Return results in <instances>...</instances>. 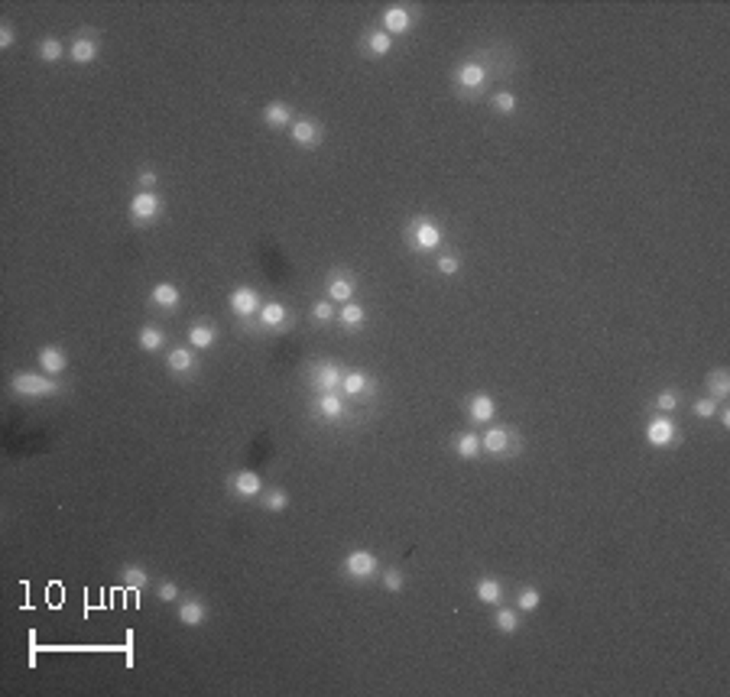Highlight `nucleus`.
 <instances>
[{
  "mask_svg": "<svg viewBox=\"0 0 730 697\" xmlns=\"http://www.w3.org/2000/svg\"><path fill=\"white\" fill-rule=\"evenodd\" d=\"M17 39H13V26L10 23H3L0 26V49H10Z\"/></svg>",
  "mask_w": 730,
  "mask_h": 697,
  "instance_id": "obj_44",
  "label": "nucleus"
},
{
  "mask_svg": "<svg viewBox=\"0 0 730 697\" xmlns=\"http://www.w3.org/2000/svg\"><path fill=\"white\" fill-rule=\"evenodd\" d=\"M539 604H542V597H539L536 587H523V590H519V597H516V606H519L523 613H533V610H539Z\"/></svg>",
  "mask_w": 730,
  "mask_h": 697,
  "instance_id": "obj_33",
  "label": "nucleus"
},
{
  "mask_svg": "<svg viewBox=\"0 0 730 697\" xmlns=\"http://www.w3.org/2000/svg\"><path fill=\"white\" fill-rule=\"evenodd\" d=\"M383 587H387L389 594H400V590H402V574L396 571V568H389V571L383 574Z\"/></svg>",
  "mask_w": 730,
  "mask_h": 697,
  "instance_id": "obj_39",
  "label": "nucleus"
},
{
  "mask_svg": "<svg viewBox=\"0 0 730 697\" xmlns=\"http://www.w3.org/2000/svg\"><path fill=\"white\" fill-rule=\"evenodd\" d=\"M707 386H711V399H727L730 396V373L727 370H714L711 377H707Z\"/></svg>",
  "mask_w": 730,
  "mask_h": 697,
  "instance_id": "obj_24",
  "label": "nucleus"
},
{
  "mask_svg": "<svg viewBox=\"0 0 730 697\" xmlns=\"http://www.w3.org/2000/svg\"><path fill=\"white\" fill-rule=\"evenodd\" d=\"M286 321H289V311H286L283 302H266V305H260V324H266V328H283Z\"/></svg>",
  "mask_w": 730,
  "mask_h": 697,
  "instance_id": "obj_15",
  "label": "nucleus"
},
{
  "mask_svg": "<svg viewBox=\"0 0 730 697\" xmlns=\"http://www.w3.org/2000/svg\"><path fill=\"white\" fill-rule=\"evenodd\" d=\"M156 182H160V175H156L153 169H143V172H140V185H143V192H149V188H153Z\"/></svg>",
  "mask_w": 730,
  "mask_h": 697,
  "instance_id": "obj_43",
  "label": "nucleus"
},
{
  "mask_svg": "<svg viewBox=\"0 0 730 697\" xmlns=\"http://www.w3.org/2000/svg\"><path fill=\"white\" fill-rule=\"evenodd\" d=\"M120 581H124L127 587L140 590V587H147V584H149V574H147V568H140V564H127L124 571H120Z\"/></svg>",
  "mask_w": 730,
  "mask_h": 697,
  "instance_id": "obj_26",
  "label": "nucleus"
},
{
  "mask_svg": "<svg viewBox=\"0 0 730 697\" xmlns=\"http://www.w3.org/2000/svg\"><path fill=\"white\" fill-rule=\"evenodd\" d=\"M484 81H487V71H484L480 62H464V65L458 69V85H461V88H471V91H474V88H480Z\"/></svg>",
  "mask_w": 730,
  "mask_h": 697,
  "instance_id": "obj_14",
  "label": "nucleus"
},
{
  "mask_svg": "<svg viewBox=\"0 0 730 697\" xmlns=\"http://www.w3.org/2000/svg\"><path fill=\"white\" fill-rule=\"evenodd\" d=\"M656 406H659L662 412L678 409V392H675V389H662L659 396H656Z\"/></svg>",
  "mask_w": 730,
  "mask_h": 697,
  "instance_id": "obj_37",
  "label": "nucleus"
},
{
  "mask_svg": "<svg viewBox=\"0 0 730 697\" xmlns=\"http://www.w3.org/2000/svg\"><path fill=\"white\" fill-rule=\"evenodd\" d=\"M412 243H416V250L422 253H432L442 247V230H438V224H432V221H416L412 224Z\"/></svg>",
  "mask_w": 730,
  "mask_h": 697,
  "instance_id": "obj_3",
  "label": "nucleus"
},
{
  "mask_svg": "<svg viewBox=\"0 0 730 697\" xmlns=\"http://www.w3.org/2000/svg\"><path fill=\"white\" fill-rule=\"evenodd\" d=\"M344 571L351 574L354 581H364V577H370V574L377 571V555L367 551V549L351 551V555L344 558Z\"/></svg>",
  "mask_w": 730,
  "mask_h": 697,
  "instance_id": "obj_2",
  "label": "nucleus"
},
{
  "mask_svg": "<svg viewBox=\"0 0 730 697\" xmlns=\"http://www.w3.org/2000/svg\"><path fill=\"white\" fill-rule=\"evenodd\" d=\"M319 412L325 415V419H338V415H344V402H341V396H338V389H334V392H321Z\"/></svg>",
  "mask_w": 730,
  "mask_h": 697,
  "instance_id": "obj_25",
  "label": "nucleus"
},
{
  "mask_svg": "<svg viewBox=\"0 0 730 697\" xmlns=\"http://www.w3.org/2000/svg\"><path fill=\"white\" fill-rule=\"evenodd\" d=\"M409 26H412V16L406 7H389V10L383 13V33L402 36V33H409Z\"/></svg>",
  "mask_w": 730,
  "mask_h": 697,
  "instance_id": "obj_8",
  "label": "nucleus"
},
{
  "mask_svg": "<svg viewBox=\"0 0 730 697\" xmlns=\"http://www.w3.org/2000/svg\"><path fill=\"white\" fill-rule=\"evenodd\" d=\"M162 211V198L156 192H140L130 201V217L133 221H153Z\"/></svg>",
  "mask_w": 730,
  "mask_h": 697,
  "instance_id": "obj_5",
  "label": "nucleus"
},
{
  "mask_svg": "<svg viewBox=\"0 0 730 697\" xmlns=\"http://www.w3.org/2000/svg\"><path fill=\"white\" fill-rule=\"evenodd\" d=\"M480 447L487 454H506L510 451V432L506 428H487V434L480 438Z\"/></svg>",
  "mask_w": 730,
  "mask_h": 697,
  "instance_id": "obj_13",
  "label": "nucleus"
},
{
  "mask_svg": "<svg viewBox=\"0 0 730 697\" xmlns=\"http://www.w3.org/2000/svg\"><path fill=\"white\" fill-rule=\"evenodd\" d=\"M341 366L338 364H319L315 366V386L321 389V392H334V389H341Z\"/></svg>",
  "mask_w": 730,
  "mask_h": 697,
  "instance_id": "obj_9",
  "label": "nucleus"
},
{
  "mask_svg": "<svg viewBox=\"0 0 730 697\" xmlns=\"http://www.w3.org/2000/svg\"><path fill=\"white\" fill-rule=\"evenodd\" d=\"M455 451H458V457H464V461H471V457H477V451H480V438L474 432H464L461 438L455 441Z\"/></svg>",
  "mask_w": 730,
  "mask_h": 697,
  "instance_id": "obj_27",
  "label": "nucleus"
},
{
  "mask_svg": "<svg viewBox=\"0 0 730 697\" xmlns=\"http://www.w3.org/2000/svg\"><path fill=\"white\" fill-rule=\"evenodd\" d=\"M493 107H497L500 114H513V111H516V94L513 91H497V94H493Z\"/></svg>",
  "mask_w": 730,
  "mask_h": 697,
  "instance_id": "obj_36",
  "label": "nucleus"
},
{
  "mask_svg": "<svg viewBox=\"0 0 730 697\" xmlns=\"http://www.w3.org/2000/svg\"><path fill=\"white\" fill-rule=\"evenodd\" d=\"M65 364H69V360H65V351H62V347H43V351H39V366H43L46 377H58V373L65 370Z\"/></svg>",
  "mask_w": 730,
  "mask_h": 697,
  "instance_id": "obj_12",
  "label": "nucleus"
},
{
  "mask_svg": "<svg viewBox=\"0 0 730 697\" xmlns=\"http://www.w3.org/2000/svg\"><path fill=\"white\" fill-rule=\"evenodd\" d=\"M175 597H179V587L172 581H162L160 584V600H175Z\"/></svg>",
  "mask_w": 730,
  "mask_h": 697,
  "instance_id": "obj_42",
  "label": "nucleus"
},
{
  "mask_svg": "<svg viewBox=\"0 0 730 697\" xmlns=\"http://www.w3.org/2000/svg\"><path fill=\"white\" fill-rule=\"evenodd\" d=\"M328 298L331 302H341V305H347L354 298V283L351 279H344V276H334L328 283Z\"/></svg>",
  "mask_w": 730,
  "mask_h": 697,
  "instance_id": "obj_22",
  "label": "nucleus"
},
{
  "mask_svg": "<svg viewBox=\"0 0 730 697\" xmlns=\"http://www.w3.org/2000/svg\"><path fill=\"white\" fill-rule=\"evenodd\" d=\"M162 344H166V334H162L160 328H143V331H140V347L149 351V354H153V351H160Z\"/></svg>",
  "mask_w": 730,
  "mask_h": 697,
  "instance_id": "obj_32",
  "label": "nucleus"
},
{
  "mask_svg": "<svg viewBox=\"0 0 730 697\" xmlns=\"http://www.w3.org/2000/svg\"><path fill=\"white\" fill-rule=\"evenodd\" d=\"M263 120L270 126H289V120H292V107L283 101H273L263 107Z\"/></svg>",
  "mask_w": 730,
  "mask_h": 697,
  "instance_id": "obj_16",
  "label": "nucleus"
},
{
  "mask_svg": "<svg viewBox=\"0 0 730 697\" xmlns=\"http://www.w3.org/2000/svg\"><path fill=\"white\" fill-rule=\"evenodd\" d=\"M179 623H182V626H198V623H205V604H202V600H185V604L179 606Z\"/></svg>",
  "mask_w": 730,
  "mask_h": 697,
  "instance_id": "obj_19",
  "label": "nucleus"
},
{
  "mask_svg": "<svg viewBox=\"0 0 730 697\" xmlns=\"http://www.w3.org/2000/svg\"><path fill=\"white\" fill-rule=\"evenodd\" d=\"M468 415H471V422H491L493 415H497V402L487 392H477L468 402Z\"/></svg>",
  "mask_w": 730,
  "mask_h": 697,
  "instance_id": "obj_11",
  "label": "nucleus"
},
{
  "mask_svg": "<svg viewBox=\"0 0 730 697\" xmlns=\"http://www.w3.org/2000/svg\"><path fill=\"white\" fill-rule=\"evenodd\" d=\"M367 49L374 52V56H387L389 49H393V36L383 33V30H377V33L367 36Z\"/></svg>",
  "mask_w": 730,
  "mask_h": 697,
  "instance_id": "obj_31",
  "label": "nucleus"
},
{
  "mask_svg": "<svg viewBox=\"0 0 730 697\" xmlns=\"http://www.w3.org/2000/svg\"><path fill=\"white\" fill-rule=\"evenodd\" d=\"M438 273H445V276H455V273H458V260H455V256H448V253H445V256H442V260H438Z\"/></svg>",
  "mask_w": 730,
  "mask_h": 697,
  "instance_id": "obj_41",
  "label": "nucleus"
},
{
  "mask_svg": "<svg viewBox=\"0 0 730 697\" xmlns=\"http://www.w3.org/2000/svg\"><path fill=\"white\" fill-rule=\"evenodd\" d=\"M338 318H341L344 328H357L361 321L367 318V311L357 305V302H347V305H341V311H338Z\"/></svg>",
  "mask_w": 730,
  "mask_h": 697,
  "instance_id": "obj_29",
  "label": "nucleus"
},
{
  "mask_svg": "<svg viewBox=\"0 0 730 697\" xmlns=\"http://www.w3.org/2000/svg\"><path fill=\"white\" fill-rule=\"evenodd\" d=\"M192 366H195L192 351H185V347H175V351H169V370H175V373H189Z\"/></svg>",
  "mask_w": 730,
  "mask_h": 697,
  "instance_id": "obj_28",
  "label": "nucleus"
},
{
  "mask_svg": "<svg viewBox=\"0 0 730 697\" xmlns=\"http://www.w3.org/2000/svg\"><path fill=\"white\" fill-rule=\"evenodd\" d=\"M477 600H480V604L500 606V600H503L500 581H493V577H480V581H477Z\"/></svg>",
  "mask_w": 730,
  "mask_h": 697,
  "instance_id": "obj_18",
  "label": "nucleus"
},
{
  "mask_svg": "<svg viewBox=\"0 0 730 697\" xmlns=\"http://www.w3.org/2000/svg\"><path fill=\"white\" fill-rule=\"evenodd\" d=\"M292 143H299L302 149H315L321 143V126L315 120H296L292 124Z\"/></svg>",
  "mask_w": 730,
  "mask_h": 697,
  "instance_id": "obj_7",
  "label": "nucleus"
},
{
  "mask_svg": "<svg viewBox=\"0 0 730 697\" xmlns=\"http://www.w3.org/2000/svg\"><path fill=\"white\" fill-rule=\"evenodd\" d=\"M149 298H153L160 309H175V305H179V289L172 286V283H160V286H153Z\"/></svg>",
  "mask_w": 730,
  "mask_h": 697,
  "instance_id": "obj_20",
  "label": "nucleus"
},
{
  "mask_svg": "<svg viewBox=\"0 0 730 697\" xmlns=\"http://www.w3.org/2000/svg\"><path fill=\"white\" fill-rule=\"evenodd\" d=\"M312 318H319V321H331V318H334V305H331V302H319V305L312 309Z\"/></svg>",
  "mask_w": 730,
  "mask_h": 697,
  "instance_id": "obj_40",
  "label": "nucleus"
},
{
  "mask_svg": "<svg viewBox=\"0 0 730 697\" xmlns=\"http://www.w3.org/2000/svg\"><path fill=\"white\" fill-rule=\"evenodd\" d=\"M493 626L500 629V632H516V629H519V613H516V610H497V613H493Z\"/></svg>",
  "mask_w": 730,
  "mask_h": 697,
  "instance_id": "obj_30",
  "label": "nucleus"
},
{
  "mask_svg": "<svg viewBox=\"0 0 730 697\" xmlns=\"http://www.w3.org/2000/svg\"><path fill=\"white\" fill-rule=\"evenodd\" d=\"M675 438H678V428H675V422L669 415H659V419H652V422L646 425V441H650L652 447H669Z\"/></svg>",
  "mask_w": 730,
  "mask_h": 697,
  "instance_id": "obj_4",
  "label": "nucleus"
},
{
  "mask_svg": "<svg viewBox=\"0 0 730 697\" xmlns=\"http://www.w3.org/2000/svg\"><path fill=\"white\" fill-rule=\"evenodd\" d=\"M69 56H72V62H78V65H92L94 58H98V46H94V39H75L72 43V49H69Z\"/></svg>",
  "mask_w": 730,
  "mask_h": 697,
  "instance_id": "obj_17",
  "label": "nucleus"
},
{
  "mask_svg": "<svg viewBox=\"0 0 730 697\" xmlns=\"http://www.w3.org/2000/svg\"><path fill=\"white\" fill-rule=\"evenodd\" d=\"M215 341H217V331L211 324H195L192 331H189V344H192L195 351H205V347H211Z\"/></svg>",
  "mask_w": 730,
  "mask_h": 697,
  "instance_id": "obj_23",
  "label": "nucleus"
},
{
  "mask_svg": "<svg viewBox=\"0 0 730 697\" xmlns=\"http://www.w3.org/2000/svg\"><path fill=\"white\" fill-rule=\"evenodd\" d=\"M230 490L237 493V496H257V493L263 490V480H260V474H253V470H240V474H234L230 477Z\"/></svg>",
  "mask_w": 730,
  "mask_h": 697,
  "instance_id": "obj_10",
  "label": "nucleus"
},
{
  "mask_svg": "<svg viewBox=\"0 0 730 697\" xmlns=\"http://www.w3.org/2000/svg\"><path fill=\"white\" fill-rule=\"evenodd\" d=\"M691 412H695L698 419H711V415L718 412V399H698L695 406H691Z\"/></svg>",
  "mask_w": 730,
  "mask_h": 697,
  "instance_id": "obj_38",
  "label": "nucleus"
},
{
  "mask_svg": "<svg viewBox=\"0 0 730 697\" xmlns=\"http://www.w3.org/2000/svg\"><path fill=\"white\" fill-rule=\"evenodd\" d=\"M286 506H289V493L286 490H270L266 500H263V509H270V513H283Z\"/></svg>",
  "mask_w": 730,
  "mask_h": 697,
  "instance_id": "obj_34",
  "label": "nucleus"
},
{
  "mask_svg": "<svg viewBox=\"0 0 730 697\" xmlns=\"http://www.w3.org/2000/svg\"><path fill=\"white\" fill-rule=\"evenodd\" d=\"M230 311L240 315V318H247V315H253V311H260V296H257V289H250V286L234 289V292H230Z\"/></svg>",
  "mask_w": 730,
  "mask_h": 697,
  "instance_id": "obj_6",
  "label": "nucleus"
},
{
  "mask_svg": "<svg viewBox=\"0 0 730 697\" xmlns=\"http://www.w3.org/2000/svg\"><path fill=\"white\" fill-rule=\"evenodd\" d=\"M341 389H344V396H361L364 389H370V377H367L364 370H351V373H344Z\"/></svg>",
  "mask_w": 730,
  "mask_h": 697,
  "instance_id": "obj_21",
  "label": "nucleus"
},
{
  "mask_svg": "<svg viewBox=\"0 0 730 697\" xmlns=\"http://www.w3.org/2000/svg\"><path fill=\"white\" fill-rule=\"evenodd\" d=\"M39 56H43V62H58L62 58V43L58 39H43L39 43Z\"/></svg>",
  "mask_w": 730,
  "mask_h": 697,
  "instance_id": "obj_35",
  "label": "nucleus"
},
{
  "mask_svg": "<svg viewBox=\"0 0 730 697\" xmlns=\"http://www.w3.org/2000/svg\"><path fill=\"white\" fill-rule=\"evenodd\" d=\"M13 392H20V396H56L58 392V379L52 377H39V373H13L10 379Z\"/></svg>",
  "mask_w": 730,
  "mask_h": 697,
  "instance_id": "obj_1",
  "label": "nucleus"
}]
</instances>
